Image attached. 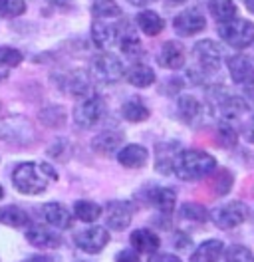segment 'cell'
<instances>
[{
	"label": "cell",
	"mask_w": 254,
	"mask_h": 262,
	"mask_svg": "<svg viewBox=\"0 0 254 262\" xmlns=\"http://www.w3.org/2000/svg\"><path fill=\"white\" fill-rule=\"evenodd\" d=\"M58 181V173L54 167L48 163H28L18 165L12 173V185L18 193L22 195H42L48 189L50 183Z\"/></svg>",
	"instance_id": "1"
},
{
	"label": "cell",
	"mask_w": 254,
	"mask_h": 262,
	"mask_svg": "<svg viewBox=\"0 0 254 262\" xmlns=\"http://www.w3.org/2000/svg\"><path fill=\"white\" fill-rule=\"evenodd\" d=\"M217 161L213 155L201 149H183L175 161V175L181 181H201L213 175Z\"/></svg>",
	"instance_id": "2"
},
{
	"label": "cell",
	"mask_w": 254,
	"mask_h": 262,
	"mask_svg": "<svg viewBox=\"0 0 254 262\" xmlns=\"http://www.w3.org/2000/svg\"><path fill=\"white\" fill-rule=\"evenodd\" d=\"M34 139H36V129L28 117L8 115V117L0 119V141L30 145Z\"/></svg>",
	"instance_id": "3"
},
{
	"label": "cell",
	"mask_w": 254,
	"mask_h": 262,
	"mask_svg": "<svg viewBox=\"0 0 254 262\" xmlns=\"http://www.w3.org/2000/svg\"><path fill=\"white\" fill-rule=\"evenodd\" d=\"M219 36L230 48L244 50L254 44V24L244 18H235L226 24H219Z\"/></svg>",
	"instance_id": "4"
},
{
	"label": "cell",
	"mask_w": 254,
	"mask_h": 262,
	"mask_svg": "<svg viewBox=\"0 0 254 262\" xmlns=\"http://www.w3.org/2000/svg\"><path fill=\"white\" fill-rule=\"evenodd\" d=\"M190 56H193L195 68L205 76H210L221 70L222 48L215 40H199L190 50Z\"/></svg>",
	"instance_id": "5"
},
{
	"label": "cell",
	"mask_w": 254,
	"mask_h": 262,
	"mask_svg": "<svg viewBox=\"0 0 254 262\" xmlns=\"http://www.w3.org/2000/svg\"><path fill=\"white\" fill-rule=\"evenodd\" d=\"M90 74H92V78L97 80V82L115 83L125 76V68H123V64L119 62L117 56L103 52V54H97L94 60H92Z\"/></svg>",
	"instance_id": "6"
},
{
	"label": "cell",
	"mask_w": 254,
	"mask_h": 262,
	"mask_svg": "<svg viewBox=\"0 0 254 262\" xmlns=\"http://www.w3.org/2000/svg\"><path fill=\"white\" fill-rule=\"evenodd\" d=\"M246 216H248V209L240 201L224 203V205H219L217 209L210 211V221L215 223V227H219L222 230L240 227L246 221Z\"/></svg>",
	"instance_id": "7"
},
{
	"label": "cell",
	"mask_w": 254,
	"mask_h": 262,
	"mask_svg": "<svg viewBox=\"0 0 254 262\" xmlns=\"http://www.w3.org/2000/svg\"><path fill=\"white\" fill-rule=\"evenodd\" d=\"M103 115H105V101L99 96H88L76 105L74 121L79 129H90L101 121Z\"/></svg>",
	"instance_id": "8"
},
{
	"label": "cell",
	"mask_w": 254,
	"mask_h": 262,
	"mask_svg": "<svg viewBox=\"0 0 254 262\" xmlns=\"http://www.w3.org/2000/svg\"><path fill=\"white\" fill-rule=\"evenodd\" d=\"M177 107H179L181 119L190 127L205 125L210 119V107L203 101H199L197 98H193V96H181L177 101Z\"/></svg>",
	"instance_id": "9"
},
{
	"label": "cell",
	"mask_w": 254,
	"mask_h": 262,
	"mask_svg": "<svg viewBox=\"0 0 254 262\" xmlns=\"http://www.w3.org/2000/svg\"><path fill=\"white\" fill-rule=\"evenodd\" d=\"M92 74L86 70H72L66 76H58V88L74 98H88L92 92Z\"/></svg>",
	"instance_id": "10"
},
{
	"label": "cell",
	"mask_w": 254,
	"mask_h": 262,
	"mask_svg": "<svg viewBox=\"0 0 254 262\" xmlns=\"http://www.w3.org/2000/svg\"><path fill=\"white\" fill-rule=\"evenodd\" d=\"M74 243L79 250H83L88 254H97L110 243V230L105 227H90L86 230H79L74 236Z\"/></svg>",
	"instance_id": "11"
},
{
	"label": "cell",
	"mask_w": 254,
	"mask_h": 262,
	"mask_svg": "<svg viewBox=\"0 0 254 262\" xmlns=\"http://www.w3.org/2000/svg\"><path fill=\"white\" fill-rule=\"evenodd\" d=\"M230 80L238 85H254V58L246 54H235L226 60Z\"/></svg>",
	"instance_id": "12"
},
{
	"label": "cell",
	"mask_w": 254,
	"mask_h": 262,
	"mask_svg": "<svg viewBox=\"0 0 254 262\" xmlns=\"http://www.w3.org/2000/svg\"><path fill=\"white\" fill-rule=\"evenodd\" d=\"M173 28L175 32L183 38H190V36H197L199 32H203L206 28V20L205 16L197 10V8H189V10H183L181 14H177L173 20Z\"/></svg>",
	"instance_id": "13"
},
{
	"label": "cell",
	"mask_w": 254,
	"mask_h": 262,
	"mask_svg": "<svg viewBox=\"0 0 254 262\" xmlns=\"http://www.w3.org/2000/svg\"><path fill=\"white\" fill-rule=\"evenodd\" d=\"M133 219V205L127 201H111L105 207V227L111 230H125Z\"/></svg>",
	"instance_id": "14"
},
{
	"label": "cell",
	"mask_w": 254,
	"mask_h": 262,
	"mask_svg": "<svg viewBox=\"0 0 254 262\" xmlns=\"http://www.w3.org/2000/svg\"><path fill=\"white\" fill-rule=\"evenodd\" d=\"M26 241L40 250H54L62 246V236L56 232V229H48L42 225H30L26 229Z\"/></svg>",
	"instance_id": "15"
},
{
	"label": "cell",
	"mask_w": 254,
	"mask_h": 262,
	"mask_svg": "<svg viewBox=\"0 0 254 262\" xmlns=\"http://www.w3.org/2000/svg\"><path fill=\"white\" fill-rule=\"evenodd\" d=\"M183 151L179 141H163L155 147V169L161 175H171L175 171V161Z\"/></svg>",
	"instance_id": "16"
},
{
	"label": "cell",
	"mask_w": 254,
	"mask_h": 262,
	"mask_svg": "<svg viewBox=\"0 0 254 262\" xmlns=\"http://www.w3.org/2000/svg\"><path fill=\"white\" fill-rule=\"evenodd\" d=\"M40 213H42V219L46 221V225L52 229L68 230L72 227V213L64 207L62 203H46Z\"/></svg>",
	"instance_id": "17"
},
{
	"label": "cell",
	"mask_w": 254,
	"mask_h": 262,
	"mask_svg": "<svg viewBox=\"0 0 254 262\" xmlns=\"http://www.w3.org/2000/svg\"><path fill=\"white\" fill-rule=\"evenodd\" d=\"M159 64L167 70H181L185 68V48L183 44H179L177 40H167L157 56Z\"/></svg>",
	"instance_id": "18"
},
{
	"label": "cell",
	"mask_w": 254,
	"mask_h": 262,
	"mask_svg": "<svg viewBox=\"0 0 254 262\" xmlns=\"http://www.w3.org/2000/svg\"><path fill=\"white\" fill-rule=\"evenodd\" d=\"M145 201L157 211L169 214L173 213L175 205H177V193L169 187H151L145 193Z\"/></svg>",
	"instance_id": "19"
},
{
	"label": "cell",
	"mask_w": 254,
	"mask_h": 262,
	"mask_svg": "<svg viewBox=\"0 0 254 262\" xmlns=\"http://www.w3.org/2000/svg\"><path fill=\"white\" fill-rule=\"evenodd\" d=\"M117 38H119L117 24H111L110 20H94V24H92V42L97 48H111L113 44H117Z\"/></svg>",
	"instance_id": "20"
},
{
	"label": "cell",
	"mask_w": 254,
	"mask_h": 262,
	"mask_svg": "<svg viewBox=\"0 0 254 262\" xmlns=\"http://www.w3.org/2000/svg\"><path fill=\"white\" fill-rule=\"evenodd\" d=\"M119 165H123L127 169H141L149 161V151L139 145V143H131L119 149V153L115 155Z\"/></svg>",
	"instance_id": "21"
},
{
	"label": "cell",
	"mask_w": 254,
	"mask_h": 262,
	"mask_svg": "<svg viewBox=\"0 0 254 262\" xmlns=\"http://www.w3.org/2000/svg\"><path fill=\"white\" fill-rule=\"evenodd\" d=\"M117 32H119L117 44H119V48H121V52H123L125 56H129V58L141 56L143 44H141V40L137 38V34H135L133 26H131L129 22H121V24H117Z\"/></svg>",
	"instance_id": "22"
},
{
	"label": "cell",
	"mask_w": 254,
	"mask_h": 262,
	"mask_svg": "<svg viewBox=\"0 0 254 262\" xmlns=\"http://www.w3.org/2000/svg\"><path fill=\"white\" fill-rule=\"evenodd\" d=\"M121 141H123V135L119 131H101L92 139V149L99 155H117Z\"/></svg>",
	"instance_id": "23"
},
{
	"label": "cell",
	"mask_w": 254,
	"mask_h": 262,
	"mask_svg": "<svg viewBox=\"0 0 254 262\" xmlns=\"http://www.w3.org/2000/svg\"><path fill=\"white\" fill-rule=\"evenodd\" d=\"M131 245L141 254H155L161 246V238L151 229H137L131 232Z\"/></svg>",
	"instance_id": "24"
},
{
	"label": "cell",
	"mask_w": 254,
	"mask_h": 262,
	"mask_svg": "<svg viewBox=\"0 0 254 262\" xmlns=\"http://www.w3.org/2000/svg\"><path fill=\"white\" fill-rule=\"evenodd\" d=\"M224 254V245L219 238H210L205 241L195 248V252L190 254V262H219Z\"/></svg>",
	"instance_id": "25"
},
{
	"label": "cell",
	"mask_w": 254,
	"mask_h": 262,
	"mask_svg": "<svg viewBox=\"0 0 254 262\" xmlns=\"http://www.w3.org/2000/svg\"><path fill=\"white\" fill-rule=\"evenodd\" d=\"M0 223L12 229H28L32 225L30 214L18 205H6L0 209Z\"/></svg>",
	"instance_id": "26"
},
{
	"label": "cell",
	"mask_w": 254,
	"mask_h": 262,
	"mask_svg": "<svg viewBox=\"0 0 254 262\" xmlns=\"http://www.w3.org/2000/svg\"><path fill=\"white\" fill-rule=\"evenodd\" d=\"M125 80L133 88H149L155 83V70L147 64H133L129 70H125Z\"/></svg>",
	"instance_id": "27"
},
{
	"label": "cell",
	"mask_w": 254,
	"mask_h": 262,
	"mask_svg": "<svg viewBox=\"0 0 254 262\" xmlns=\"http://www.w3.org/2000/svg\"><path fill=\"white\" fill-rule=\"evenodd\" d=\"M208 12L219 24H226V22L238 18V8L235 0H208Z\"/></svg>",
	"instance_id": "28"
},
{
	"label": "cell",
	"mask_w": 254,
	"mask_h": 262,
	"mask_svg": "<svg viewBox=\"0 0 254 262\" xmlns=\"http://www.w3.org/2000/svg\"><path fill=\"white\" fill-rule=\"evenodd\" d=\"M135 20H137L139 30H143V34H147V36H159L165 30V20L155 10H143L137 14Z\"/></svg>",
	"instance_id": "29"
},
{
	"label": "cell",
	"mask_w": 254,
	"mask_h": 262,
	"mask_svg": "<svg viewBox=\"0 0 254 262\" xmlns=\"http://www.w3.org/2000/svg\"><path fill=\"white\" fill-rule=\"evenodd\" d=\"M103 213V209L94 201H76L74 203V216L81 223H94Z\"/></svg>",
	"instance_id": "30"
},
{
	"label": "cell",
	"mask_w": 254,
	"mask_h": 262,
	"mask_svg": "<svg viewBox=\"0 0 254 262\" xmlns=\"http://www.w3.org/2000/svg\"><path fill=\"white\" fill-rule=\"evenodd\" d=\"M121 115L125 117L127 121L137 123V121H145L151 115V112H149V107L143 103L141 99H129L121 107Z\"/></svg>",
	"instance_id": "31"
},
{
	"label": "cell",
	"mask_w": 254,
	"mask_h": 262,
	"mask_svg": "<svg viewBox=\"0 0 254 262\" xmlns=\"http://www.w3.org/2000/svg\"><path fill=\"white\" fill-rule=\"evenodd\" d=\"M40 121L46 127H62L68 121V114L62 105H48L40 112Z\"/></svg>",
	"instance_id": "32"
},
{
	"label": "cell",
	"mask_w": 254,
	"mask_h": 262,
	"mask_svg": "<svg viewBox=\"0 0 254 262\" xmlns=\"http://www.w3.org/2000/svg\"><path fill=\"white\" fill-rule=\"evenodd\" d=\"M92 14L95 20H110V18H121V8L113 0H95L92 6Z\"/></svg>",
	"instance_id": "33"
},
{
	"label": "cell",
	"mask_w": 254,
	"mask_h": 262,
	"mask_svg": "<svg viewBox=\"0 0 254 262\" xmlns=\"http://www.w3.org/2000/svg\"><path fill=\"white\" fill-rule=\"evenodd\" d=\"M179 216L185 219V221H193V223H205V221L210 219V213L206 211L203 205L185 203V205L179 209Z\"/></svg>",
	"instance_id": "34"
},
{
	"label": "cell",
	"mask_w": 254,
	"mask_h": 262,
	"mask_svg": "<svg viewBox=\"0 0 254 262\" xmlns=\"http://www.w3.org/2000/svg\"><path fill=\"white\" fill-rule=\"evenodd\" d=\"M224 262H254V254L250 248L242 245H232L224 250Z\"/></svg>",
	"instance_id": "35"
},
{
	"label": "cell",
	"mask_w": 254,
	"mask_h": 262,
	"mask_svg": "<svg viewBox=\"0 0 254 262\" xmlns=\"http://www.w3.org/2000/svg\"><path fill=\"white\" fill-rule=\"evenodd\" d=\"M26 12V0H0V18H16Z\"/></svg>",
	"instance_id": "36"
},
{
	"label": "cell",
	"mask_w": 254,
	"mask_h": 262,
	"mask_svg": "<svg viewBox=\"0 0 254 262\" xmlns=\"http://www.w3.org/2000/svg\"><path fill=\"white\" fill-rule=\"evenodd\" d=\"M232 183H235L232 173H228L226 169H222V171H219V173L215 175V179H213V191H215L217 195H226V193L230 191Z\"/></svg>",
	"instance_id": "37"
},
{
	"label": "cell",
	"mask_w": 254,
	"mask_h": 262,
	"mask_svg": "<svg viewBox=\"0 0 254 262\" xmlns=\"http://www.w3.org/2000/svg\"><path fill=\"white\" fill-rule=\"evenodd\" d=\"M24 60L22 52L16 48H0V64L6 68H16Z\"/></svg>",
	"instance_id": "38"
},
{
	"label": "cell",
	"mask_w": 254,
	"mask_h": 262,
	"mask_svg": "<svg viewBox=\"0 0 254 262\" xmlns=\"http://www.w3.org/2000/svg\"><path fill=\"white\" fill-rule=\"evenodd\" d=\"M219 135H221V141L224 145H235L237 143V125L228 123V121H221L219 125Z\"/></svg>",
	"instance_id": "39"
},
{
	"label": "cell",
	"mask_w": 254,
	"mask_h": 262,
	"mask_svg": "<svg viewBox=\"0 0 254 262\" xmlns=\"http://www.w3.org/2000/svg\"><path fill=\"white\" fill-rule=\"evenodd\" d=\"M115 262H141L139 260V252L137 250H119L117 254H115Z\"/></svg>",
	"instance_id": "40"
},
{
	"label": "cell",
	"mask_w": 254,
	"mask_h": 262,
	"mask_svg": "<svg viewBox=\"0 0 254 262\" xmlns=\"http://www.w3.org/2000/svg\"><path fill=\"white\" fill-rule=\"evenodd\" d=\"M242 137H244L248 143L254 145V115H250V117L242 123Z\"/></svg>",
	"instance_id": "41"
},
{
	"label": "cell",
	"mask_w": 254,
	"mask_h": 262,
	"mask_svg": "<svg viewBox=\"0 0 254 262\" xmlns=\"http://www.w3.org/2000/svg\"><path fill=\"white\" fill-rule=\"evenodd\" d=\"M149 262H183L175 254H167V252H155L149 256Z\"/></svg>",
	"instance_id": "42"
},
{
	"label": "cell",
	"mask_w": 254,
	"mask_h": 262,
	"mask_svg": "<svg viewBox=\"0 0 254 262\" xmlns=\"http://www.w3.org/2000/svg\"><path fill=\"white\" fill-rule=\"evenodd\" d=\"M56 10H70L74 6V0H48Z\"/></svg>",
	"instance_id": "43"
},
{
	"label": "cell",
	"mask_w": 254,
	"mask_h": 262,
	"mask_svg": "<svg viewBox=\"0 0 254 262\" xmlns=\"http://www.w3.org/2000/svg\"><path fill=\"white\" fill-rule=\"evenodd\" d=\"M190 245L189 236L187 234H181V232H177V248H187Z\"/></svg>",
	"instance_id": "44"
},
{
	"label": "cell",
	"mask_w": 254,
	"mask_h": 262,
	"mask_svg": "<svg viewBox=\"0 0 254 262\" xmlns=\"http://www.w3.org/2000/svg\"><path fill=\"white\" fill-rule=\"evenodd\" d=\"M24 262H54L50 256H44V254H34L30 258H26Z\"/></svg>",
	"instance_id": "45"
},
{
	"label": "cell",
	"mask_w": 254,
	"mask_h": 262,
	"mask_svg": "<svg viewBox=\"0 0 254 262\" xmlns=\"http://www.w3.org/2000/svg\"><path fill=\"white\" fill-rule=\"evenodd\" d=\"M129 4H133V6H149L151 2H155V0H127Z\"/></svg>",
	"instance_id": "46"
},
{
	"label": "cell",
	"mask_w": 254,
	"mask_h": 262,
	"mask_svg": "<svg viewBox=\"0 0 254 262\" xmlns=\"http://www.w3.org/2000/svg\"><path fill=\"white\" fill-rule=\"evenodd\" d=\"M8 70H10V68H6V66L0 64V83L4 82L6 78H8Z\"/></svg>",
	"instance_id": "47"
},
{
	"label": "cell",
	"mask_w": 254,
	"mask_h": 262,
	"mask_svg": "<svg viewBox=\"0 0 254 262\" xmlns=\"http://www.w3.org/2000/svg\"><path fill=\"white\" fill-rule=\"evenodd\" d=\"M244 6H246V10H250L254 14V0H244Z\"/></svg>",
	"instance_id": "48"
},
{
	"label": "cell",
	"mask_w": 254,
	"mask_h": 262,
	"mask_svg": "<svg viewBox=\"0 0 254 262\" xmlns=\"http://www.w3.org/2000/svg\"><path fill=\"white\" fill-rule=\"evenodd\" d=\"M167 4H171V6H179V4H185V2H189V0H165Z\"/></svg>",
	"instance_id": "49"
},
{
	"label": "cell",
	"mask_w": 254,
	"mask_h": 262,
	"mask_svg": "<svg viewBox=\"0 0 254 262\" xmlns=\"http://www.w3.org/2000/svg\"><path fill=\"white\" fill-rule=\"evenodd\" d=\"M4 196V189H2V185H0V199Z\"/></svg>",
	"instance_id": "50"
},
{
	"label": "cell",
	"mask_w": 254,
	"mask_h": 262,
	"mask_svg": "<svg viewBox=\"0 0 254 262\" xmlns=\"http://www.w3.org/2000/svg\"><path fill=\"white\" fill-rule=\"evenodd\" d=\"M78 262H86V260H78Z\"/></svg>",
	"instance_id": "51"
},
{
	"label": "cell",
	"mask_w": 254,
	"mask_h": 262,
	"mask_svg": "<svg viewBox=\"0 0 254 262\" xmlns=\"http://www.w3.org/2000/svg\"><path fill=\"white\" fill-rule=\"evenodd\" d=\"M0 110H2V105H0Z\"/></svg>",
	"instance_id": "52"
}]
</instances>
